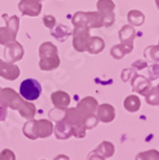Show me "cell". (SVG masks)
<instances>
[{"mask_svg": "<svg viewBox=\"0 0 159 160\" xmlns=\"http://www.w3.org/2000/svg\"><path fill=\"white\" fill-rule=\"evenodd\" d=\"M72 35H73V47L75 51L80 53L86 52V46L91 38L90 29L85 27H75L74 30L72 32Z\"/></svg>", "mask_w": 159, "mask_h": 160, "instance_id": "8", "label": "cell"}, {"mask_svg": "<svg viewBox=\"0 0 159 160\" xmlns=\"http://www.w3.org/2000/svg\"><path fill=\"white\" fill-rule=\"evenodd\" d=\"M146 98V102L149 104V105H158L159 104V96H158V93H157V90L156 88H151L150 91L145 95Z\"/></svg>", "mask_w": 159, "mask_h": 160, "instance_id": "28", "label": "cell"}, {"mask_svg": "<svg viewBox=\"0 0 159 160\" xmlns=\"http://www.w3.org/2000/svg\"><path fill=\"white\" fill-rule=\"evenodd\" d=\"M0 92H1V88H0Z\"/></svg>", "mask_w": 159, "mask_h": 160, "instance_id": "42", "label": "cell"}, {"mask_svg": "<svg viewBox=\"0 0 159 160\" xmlns=\"http://www.w3.org/2000/svg\"><path fill=\"white\" fill-rule=\"evenodd\" d=\"M53 132L59 140H66L69 137H72V127L63 119V120L56 122Z\"/></svg>", "mask_w": 159, "mask_h": 160, "instance_id": "16", "label": "cell"}, {"mask_svg": "<svg viewBox=\"0 0 159 160\" xmlns=\"http://www.w3.org/2000/svg\"><path fill=\"white\" fill-rule=\"evenodd\" d=\"M123 107H125V109L127 110L128 112L135 113L140 109L141 101L137 95L131 94V95H128L125 101H123Z\"/></svg>", "mask_w": 159, "mask_h": 160, "instance_id": "23", "label": "cell"}, {"mask_svg": "<svg viewBox=\"0 0 159 160\" xmlns=\"http://www.w3.org/2000/svg\"><path fill=\"white\" fill-rule=\"evenodd\" d=\"M136 29L131 25H125L119 30V39L120 43H133L136 38Z\"/></svg>", "mask_w": 159, "mask_h": 160, "instance_id": "20", "label": "cell"}, {"mask_svg": "<svg viewBox=\"0 0 159 160\" xmlns=\"http://www.w3.org/2000/svg\"><path fill=\"white\" fill-rule=\"evenodd\" d=\"M18 112L23 118L30 120V119H33V118L35 117V114H36V107H35L32 102L25 100L23 105L19 108Z\"/></svg>", "mask_w": 159, "mask_h": 160, "instance_id": "24", "label": "cell"}, {"mask_svg": "<svg viewBox=\"0 0 159 160\" xmlns=\"http://www.w3.org/2000/svg\"><path fill=\"white\" fill-rule=\"evenodd\" d=\"M7 108L0 103V121H5L7 118Z\"/></svg>", "mask_w": 159, "mask_h": 160, "instance_id": "38", "label": "cell"}, {"mask_svg": "<svg viewBox=\"0 0 159 160\" xmlns=\"http://www.w3.org/2000/svg\"><path fill=\"white\" fill-rule=\"evenodd\" d=\"M131 86H132L133 91L143 96L146 95L150 91V88H152L151 86V81L149 78H147L146 76L139 74L133 75V78H131Z\"/></svg>", "mask_w": 159, "mask_h": 160, "instance_id": "12", "label": "cell"}, {"mask_svg": "<svg viewBox=\"0 0 159 160\" xmlns=\"http://www.w3.org/2000/svg\"><path fill=\"white\" fill-rule=\"evenodd\" d=\"M86 160H105V158H103L102 156H100L99 153H96V152L92 151V152L89 153L88 159Z\"/></svg>", "mask_w": 159, "mask_h": 160, "instance_id": "37", "label": "cell"}, {"mask_svg": "<svg viewBox=\"0 0 159 160\" xmlns=\"http://www.w3.org/2000/svg\"><path fill=\"white\" fill-rule=\"evenodd\" d=\"M3 17L5 18L7 26L0 28V45H7L16 40L19 28V18L17 16L8 17L7 15H3Z\"/></svg>", "mask_w": 159, "mask_h": 160, "instance_id": "4", "label": "cell"}, {"mask_svg": "<svg viewBox=\"0 0 159 160\" xmlns=\"http://www.w3.org/2000/svg\"><path fill=\"white\" fill-rule=\"evenodd\" d=\"M19 94L24 100L33 102L37 100L42 94V85L35 78H27L21 82L19 86Z\"/></svg>", "mask_w": 159, "mask_h": 160, "instance_id": "5", "label": "cell"}, {"mask_svg": "<svg viewBox=\"0 0 159 160\" xmlns=\"http://www.w3.org/2000/svg\"><path fill=\"white\" fill-rule=\"evenodd\" d=\"M85 134H86V129L83 126V123H79L72 127V136H74L75 138H84Z\"/></svg>", "mask_w": 159, "mask_h": 160, "instance_id": "30", "label": "cell"}, {"mask_svg": "<svg viewBox=\"0 0 159 160\" xmlns=\"http://www.w3.org/2000/svg\"><path fill=\"white\" fill-rule=\"evenodd\" d=\"M94 152H96V153H99L100 156H102L103 158H111L112 156L114 155V151H115V149H114V146L112 142L110 141H102L100 144H99L98 147L95 148V149L93 150Z\"/></svg>", "mask_w": 159, "mask_h": 160, "instance_id": "22", "label": "cell"}, {"mask_svg": "<svg viewBox=\"0 0 159 160\" xmlns=\"http://www.w3.org/2000/svg\"><path fill=\"white\" fill-rule=\"evenodd\" d=\"M156 90H157V93H158V96H159V84L156 86ZM158 105H159V104H158Z\"/></svg>", "mask_w": 159, "mask_h": 160, "instance_id": "41", "label": "cell"}, {"mask_svg": "<svg viewBox=\"0 0 159 160\" xmlns=\"http://www.w3.org/2000/svg\"><path fill=\"white\" fill-rule=\"evenodd\" d=\"M128 22L133 27H139L145 22V15L140 10L132 9L128 12Z\"/></svg>", "mask_w": 159, "mask_h": 160, "instance_id": "25", "label": "cell"}, {"mask_svg": "<svg viewBox=\"0 0 159 160\" xmlns=\"http://www.w3.org/2000/svg\"><path fill=\"white\" fill-rule=\"evenodd\" d=\"M156 1V6H157V8H158V10H159V0H155Z\"/></svg>", "mask_w": 159, "mask_h": 160, "instance_id": "40", "label": "cell"}, {"mask_svg": "<svg viewBox=\"0 0 159 160\" xmlns=\"http://www.w3.org/2000/svg\"><path fill=\"white\" fill-rule=\"evenodd\" d=\"M143 55L151 63L158 64L159 63V45H151L145 49Z\"/></svg>", "mask_w": 159, "mask_h": 160, "instance_id": "26", "label": "cell"}, {"mask_svg": "<svg viewBox=\"0 0 159 160\" xmlns=\"http://www.w3.org/2000/svg\"><path fill=\"white\" fill-rule=\"evenodd\" d=\"M136 160H159V151L151 149L143 152H139L136 157Z\"/></svg>", "mask_w": 159, "mask_h": 160, "instance_id": "27", "label": "cell"}, {"mask_svg": "<svg viewBox=\"0 0 159 160\" xmlns=\"http://www.w3.org/2000/svg\"><path fill=\"white\" fill-rule=\"evenodd\" d=\"M50 99H52V102H53L54 108L59 110L67 109L69 105V102H71L69 95L64 91H56L54 93H52Z\"/></svg>", "mask_w": 159, "mask_h": 160, "instance_id": "15", "label": "cell"}, {"mask_svg": "<svg viewBox=\"0 0 159 160\" xmlns=\"http://www.w3.org/2000/svg\"><path fill=\"white\" fill-rule=\"evenodd\" d=\"M18 8L24 16L37 17L42 11V0H20Z\"/></svg>", "mask_w": 159, "mask_h": 160, "instance_id": "10", "label": "cell"}, {"mask_svg": "<svg viewBox=\"0 0 159 160\" xmlns=\"http://www.w3.org/2000/svg\"><path fill=\"white\" fill-rule=\"evenodd\" d=\"M98 107H99L98 101L93 96H85L80 102H77L76 109L83 115V118H85L88 117V115L95 114Z\"/></svg>", "mask_w": 159, "mask_h": 160, "instance_id": "11", "label": "cell"}, {"mask_svg": "<svg viewBox=\"0 0 159 160\" xmlns=\"http://www.w3.org/2000/svg\"><path fill=\"white\" fill-rule=\"evenodd\" d=\"M0 160H16V156L10 149H3L0 152Z\"/></svg>", "mask_w": 159, "mask_h": 160, "instance_id": "34", "label": "cell"}, {"mask_svg": "<svg viewBox=\"0 0 159 160\" xmlns=\"http://www.w3.org/2000/svg\"><path fill=\"white\" fill-rule=\"evenodd\" d=\"M19 75H20V69L17 65L9 64L7 62L0 59V76L1 78L8 81H15L19 78Z\"/></svg>", "mask_w": 159, "mask_h": 160, "instance_id": "13", "label": "cell"}, {"mask_svg": "<svg viewBox=\"0 0 159 160\" xmlns=\"http://www.w3.org/2000/svg\"><path fill=\"white\" fill-rule=\"evenodd\" d=\"M50 35H52V36H53L56 40H59V42L63 43V42H65V40H66L67 38L71 36L72 32L69 30V28L67 26L59 24V25H57V26L54 27L53 29H52Z\"/></svg>", "mask_w": 159, "mask_h": 160, "instance_id": "21", "label": "cell"}, {"mask_svg": "<svg viewBox=\"0 0 159 160\" xmlns=\"http://www.w3.org/2000/svg\"><path fill=\"white\" fill-rule=\"evenodd\" d=\"M48 115H49V118L52 119V120L59 122V121L63 120L64 117H65V110L54 109V110H52V111H49Z\"/></svg>", "mask_w": 159, "mask_h": 160, "instance_id": "31", "label": "cell"}, {"mask_svg": "<svg viewBox=\"0 0 159 160\" xmlns=\"http://www.w3.org/2000/svg\"><path fill=\"white\" fill-rule=\"evenodd\" d=\"M74 27H85L89 29L103 27V20L98 11H77L72 17Z\"/></svg>", "mask_w": 159, "mask_h": 160, "instance_id": "3", "label": "cell"}, {"mask_svg": "<svg viewBox=\"0 0 159 160\" xmlns=\"http://www.w3.org/2000/svg\"><path fill=\"white\" fill-rule=\"evenodd\" d=\"M83 126L85 127L86 130H91V129L95 128L99 123V119L96 117V114H92V115H88L83 119Z\"/></svg>", "mask_w": 159, "mask_h": 160, "instance_id": "29", "label": "cell"}, {"mask_svg": "<svg viewBox=\"0 0 159 160\" xmlns=\"http://www.w3.org/2000/svg\"><path fill=\"white\" fill-rule=\"evenodd\" d=\"M43 22H44V25H45L47 28H49L50 30L56 26V19H55V17L52 16V15H46V16H44Z\"/></svg>", "mask_w": 159, "mask_h": 160, "instance_id": "32", "label": "cell"}, {"mask_svg": "<svg viewBox=\"0 0 159 160\" xmlns=\"http://www.w3.org/2000/svg\"><path fill=\"white\" fill-rule=\"evenodd\" d=\"M83 115L79 112V110L76 108H69V109H65V117L64 120L69 123V126L73 127L75 124L83 122Z\"/></svg>", "mask_w": 159, "mask_h": 160, "instance_id": "19", "label": "cell"}, {"mask_svg": "<svg viewBox=\"0 0 159 160\" xmlns=\"http://www.w3.org/2000/svg\"><path fill=\"white\" fill-rule=\"evenodd\" d=\"M115 5L112 0H99L96 2V9L103 20V27H110L115 20L114 16Z\"/></svg>", "mask_w": 159, "mask_h": 160, "instance_id": "7", "label": "cell"}, {"mask_svg": "<svg viewBox=\"0 0 159 160\" xmlns=\"http://www.w3.org/2000/svg\"><path fill=\"white\" fill-rule=\"evenodd\" d=\"M137 71H136L135 68H126V69H123L121 72V78L123 80V82H126V81H128V80H130L131 78V76H132V74L133 73H136Z\"/></svg>", "mask_w": 159, "mask_h": 160, "instance_id": "35", "label": "cell"}, {"mask_svg": "<svg viewBox=\"0 0 159 160\" xmlns=\"http://www.w3.org/2000/svg\"><path fill=\"white\" fill-rule=\"evenodd\" d=\"M96 117H98L99 121L103 123H110L114 120L115 118V110L112 107L111 104L103 103L99 105L98 110H96Z\"/></svg>", "mask_w": 159, "mask_h": 160, "instance_id": "14", "label": "cell"}, {"mask_svg": "<svg viewBox=\"0 0 159 160\" xmlns=\"http://www.w3.org/2000/svg\"><path fill=\"white\" fill-rule=\"evenodd\" d=\"M133 51V43H120L119 45H114L110 51L111 56L115 59H121Z\"/></svg>", "mask_w": 159, "mask_h": 160, "instance_id": "17", "label": "cell"}, {"mask_svg": "<svg viewBox=\"0 0 159 160\" xmlns=\"http://www.w3.org/2000/svg\"><path fill=\"white\" fill-rule=\"evenodd\" d=\"M54 126L52 121L40 119V120H28L23 127V133L30 140H36L38 138H48L53 133Z\"/></svg>", "mask_w": 159, "mask_h": 160, "instance_id": "1", "label": "cell"}, {"mask_svg": "<svg viewBox=\"0 0 159 160\" xmlns=\"http://www.w3.org/2000/svg\"><path fill=\"white\" fill-rule=\"evenodd\" d=\"M54 160H69V158L66 155H59L54 158Z\"/></svg>", "mask_w": 159, "mask_h": 160, "instance_id": "39", "label": "cell"}, {"mask_svg": "<svg viewBox=\"0 0 159 160\" xmlns=\"http://www.w3.org/2000/svg\"><path fill=\"white\" fill-rule=\"evenodd\" d=\"M148 66V63L146 61H141V59H138V61H136L135 63H132V68H135L136 71H140V69L146 68Z\"/></svg>", "mask_w": 159, "mask_h": 160, "instance_id": "36", "label": "cell"}, {"mask_svg": "<svg viewBox=\"0 0 159 160\" xmlns=\"http://www.w3.org/2000/svg\"><path fill=\"white\" fill-rule=\"evenodd\" d=\"M149 80L155 81L159 78V64H154L149 67Z\"/></svg>", "mask_w": 159, "mask_h": 160, "instance_id": "33", "label": "cell"}, {"mask_svg": "<svg viewBox=\"0 0 159 160\" xmlns=\"http://www.w3.org/2000/svg\"><path fill=\"white\" fill-rule=\"evenodd\" d=\"M104 47H105V43L102 38L98 37V36H91L88 46H86V52L93 54V55H96L103 51Z\"/></svg>", "mask_w": 159, "mask_h": 160, "instance_id": "18", "label": "cell"}, {"mask_svg": "<svg viewBox=\"0 0 159 160\" xmlns=\"http://www.w3.org/2000/svg\"><path fill=\"white\" fill-rule=\"evenodd\" d=\"M158 45H159V44H158Z\"/></svg>", "mask_w": 159, "mask_h": 160, "instance_id": "43", "label": "cell"}, {"mask_svg": "<svg viewBox=\"0 0 159 160\" xmlns=\"http://www.w3.org/2000/svg\"><path fill=\"white\" fill-rule=\"evenodd\" d=\"M24 101L25 100L21 98L20 94L17 93L13 88H1V92H0V103L5 105L6 108H10L13 110H19V108L23 105Z\"/></svg>", "mask_w": 159, "mask_h": 160, "instance_id": "6", "label": "cell"}, {"mask_svg": "<svg viewBox=\"0 0 159 160\" xmlns=\"http://www.w3.org/2000/svg\"><path fill=\"white\" fill-rule=\"evenodd\" d=\"M39 68L42 71H53L57 68L61 63L59 57V51L54 44L45 42L39 46Z\"/></svg>", "mask_w": 159, "mask_h": 160, "instance_id": "2", "label": "cell"}, {"mask_svg": "<svg viewBox=\"0 0 159 160\" xmlns=\"http://www.w3.org/2000/svg\"><path fill=\"white\" fill-rule=\"evenodd\" d=\"M5 51H3V56L7 63L9 64H15L16 62L20 61L24 56V48L18 42H11V43L5 45Z\"/></svg>", "mask_w": 159, "mask_h": 160, "instance_id": "9", "label": "cell"}]
</instances>
